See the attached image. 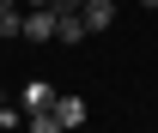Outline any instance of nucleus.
I'll use <instances>...</instances> for the list:
<instances>
[{
    "mask_svg": "<svg viewBox=\"0 0 158 133\" xmlns=\"http://www.w3.org/2000/svg\"><path fill=\"white\" fill-rule=\"evenodd\" d=\"M24 37L31 42H55V6H24Z\"/></svg>",
    "mask_w": 158,
    "mask_h": 133,
    "instance_id": "1",
    "label": "nucleus"
},
{
    "mask_svg": "<svg viewBox=\"0 0 158 133\" xmlns=\"http://www.w3.org/2000/svg\"><path fill=\"white\" fill-rule=\"evenodd\" d=\"M55 85H49V79H31V85H24V91H19V103H24V115H31V109H55Z\"/></svg>",
    "mask_w": 158,
    "mask_h": 133,
    "instance_id": "2",
    "label": "nucleus"
},
{
    "mask_svg": "<svg viewBox=\"0 0 158 133\" xmlns=\"http://www.w3.org/2000/svg\"><path fill=\"white\" fill-rule=\"evenodd\" d=\"M85 115H91L85 97H55V121H61V127H85Z\"/></svg>",
    "mask_w": 158,
    "mask_h": 133,
    "instance_id": "3",
    "label": "nucleus"
},
{
    "mask_svg": "<svg viewBox=\"0 0 158 133\" xmlns=\"http://www.w3.org/2000/svg\"><path fill=\"white\" fill-rule=\"evenodd\" d=\"M85 24L91 30H110L116 24V0H85Z\"/></svg>",
    "mask_w": 158,
    "mask_h": 133,
    "instance_id": "4",
    "label": "nucleus"
},
{
    "mask_svg": "<svg viewBox=\"0 0 158 133\" xmlns=\"http://www.w3.org/2000/svg\"><path fill=\"white\" fill-rule=\"evenodd\" d=\"M0 37H24V6H6L0 12Z\"/></svg>",
    "mask_w": 158,
    "mask_h": 133,
    "instance_id": "5",
    "label": "nucleus"
},
{
    "mask_svg": "<svg viewBox=\"0 0 158 133\" xmlns=\"http://www.w3.org/2000/svg\"><path fill=\"white\" fill-rule=\"evenodd\" d=\"M0 127H24V103H0Z\"/></svg>",
    "mask_w": 158,
    "mask_h": 133,
    "instance_id": "6",
    "label": "nucleus"
},
{
    "mask_svg": "<svg viewBox=\"0 0 158 133\" xmlns=\"http://www.w3.org/2000/svg\"><path fill=\"white\" fill-rule=\"evenodd\" d=\"M6 6H24V0H0V12H6Z\"/></svg>",
    "mask_w": 158,
    "mask_h": 133,
    "instance_id": "7",
    "label": "nucleus"
},
{
    "mask_svg": "<svg viewBox=\"0 0 158 133\" xmlns=\"http://www.w3.org/2000/svg\"><path fill=\"white\" fill-rule=\"evenodd\" d=\"M140 6H146V12H158V0H140Z\"/></svg>",
    "mask_w": 158,
    "mask_h": 133,
    "instance_id": "8",
    "label": "nucleus"
},
{
    "mask_svg": "<svg viewBox=\"0 0 158 133\" xmlns=\"http://www.w3.org/2000/svg\"><path fill=\"white\" fill-rule=\"evenodd\" d=\"M24 6H49V0H24Z\"/></svg>",
    "mask_w": 158,
    "mask_h": 133,
    "instance_id": "9",
    "label": "nucleus"
},
{
    "mask_svg": "<svg viewBox=\"0 0 158 133\" xmlns=\"http://www.w3.org/2000/svg\"><path fill=\"white\" fill-rule=\"evenodd\" d=\"M0 103H6V97H0Z\"/></svg>",
    "mask_w": 158,
    "mask_h": 133,
    "instance_id": "10",
    "label": "nucleus"
},
{
    "mask_svg": "<svg viewBox=\"0 0 158 133\" xmlns=\"http://www.w3.org/2000/svg\"><path fill=\"white\" fill-rule=\"evenodd\" d=\"M152 18H158V12H152Z\"/></svg>",
    "mask_w": 158,
    "mask_h": 133,
    "instance_id": "11",
    "label": "nucleus"
}]
</instances>
